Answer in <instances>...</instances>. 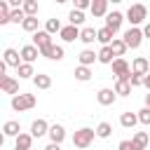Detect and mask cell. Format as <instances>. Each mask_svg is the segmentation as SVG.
<instances>
[{"mask_svg":"<svg viewBox=\"0 0 150 150\" xmlns=\"http://www.w3.org/2000/svg\"><path fill=\"white\" fill-rule=\"evenodd\" d=\"M94 138H96V129L82 127V129H77V131L73 134V145L80 148V150H84V148H89V145L94 143Z\"/></svg>","mask_w":150,"mask_h":150,"instance_id":"1","label":"cell"},{"mask_svg":"<svg viewBox=\"0 0 150 150\" xmlns=\"http://www.w3.org/2000/svg\"><path fill=\"white\" fill-rule=\"evenodd\" d=\"M38 105V98L35 94H14L12 96V110L16 112H23V110H30Z\"/></svg>","mask_w":150,"mask_h":150,"instance_id":"2","label":"cell"},{"mask_svg":"<svg viewBox=\"0 0 150 150\" xmlns=\"http://www.w3.org/2000/svg\"><path fill=\"white\" fill-rule=\"evenodd\" d=\"M127 21L131 23V26H141L145 19H148V7L143 5V2H136V5H131L129 9H127Z\"/></svg>","mask_w":150,"mask_h":150,"instance_id":"3","label":"cell"},{"mask_svg":"<svg viewBox=\"0 0 150 150\" xmlns=\"http://www.w3.org/2000/svg\"><path fill=\"white\" fill-rule=\"evenodd\" d=\"M122 38H124V42H127V47H129V49H138L145 35H143V28L131 26L129 30H124V35H122Z\"/></svg>","mask_w":150,"mask_h":150,"instance_id":"4","label":"cell"},{"mask_svg":"<svg viewBox=\"0 0 150 150\" xmlns=\"http://www.w3.org/2000/svg\"><path fill=\"white\" fill-rule=\"evenodd\" d=\"M110 66H112V75H115L117 80H129V77H131V73H134V70H131V66L127 63V59H124V56H117Z\"/></svg>","mask_w":150,"mask_h":150,"instance_id":"5","label":"cell"},{"mask_svg":"<svg viewBox=\"0 0 150 150\" xmlns=\"http://www.w3.org/2000/svg\"><path fill=\"white\" fill-rule=\"evenodd\" d=\"M124 19H127V16H124L122 12H117V9H115V12H108V14H105V26H108L112 33H117V30L122 28V21H124Z\"/></svg>","mask_w":150,"mask_h":150,"instance_id":"6","label":"cell"},{"mask_svg":"<svg viewBox=\"0 0 150 150\" xmlns=\"http://www.w3.org/2000/svg\"><path fill=\"white\" fill-rule=\"evenodd\" d=\"M33 45L40 47V52L47 49V47H52V45H54V42H52V33H49V30H35V33H33Z\"/></svg>","mask_w":150,"mask_h":150,"instance_id":"7","label":"cell"},{"mask_svg":"<svg viewBox=\"0 0 150 150\" xmlns=\"http://www.w3.org/2000/svg\"><path fill=\"white\" fill-rule=\"evenodd\" d=\"M96 101H98L101 105H112V103L117 101V91L110 89V87H103V89L96 91Z\"/></svg>","mask_w":150,"mask_h":150,"instance_id":"8","label":"cell"},{"mask_svg":"<svg viewBox=\"0 0 150 150\" xmlns=\"http://www.w3.org/2000/svg\"><path fill=\"white\" fill-rule=\"evenodd\" d=\"M80 33H82V30H80V26L68 23V26H63V28H61V33H59V35H61V40H63V42H75V40H80Z\"/></svg>","mask_w":150,"mask_h":150,"instance_id":"9","label":"cell"},{"mask_svg":"<svg viewBox=\"0 0 150 150\" xmlns=\"http://www.w3.org/2000/svg\"><path fill=\"white\" fill-rule=\"evenodd\" d=\"M45 59H52V61H61L63 56H66V49L61 47V45H52V47H47V49H42L40 52Z\"/></svg>","mask_w":150,"mask_h":150,"instance_id":"10","label":"cell"},{"mask_svg":"<svg viewBox=\"0 0 150 150\" xmlns=\"http://www.w3.org/2000/svg\"><path fill=\"white\" fill-rule=\"evenodd\" d=\"M0 89L5 91V94H19V82L14 80V77H9V75H2L0 77Z\"/></svg>","mask_w":150,"mask_h":150,"instance_id":"11","label":"cell"},{"mask_svg":"<svg viewBox=\"0 0 150 150\" xmlns=\"http://www.w3.org/2000/svg\"><path fill=\"white\" fill-rule=\"evenodd\" d=\"M38 56H42V54H40V47H35V45H23V47H21V59H23L26 63H33Z\"/></svg>","mask_w":150,"mask_h":150,"instance_id":"12","label":"cell"},{"mask_svg":"<svg viewBox=\"0 0 150 150\" xmlns=\"http://www.w3.org/2000/svg\"><path fill=\"white\" fill-rule=\"evenodd\" d=\"M5 63L9 66V68H19L21 63H23V59H21V52H16V49H5Z\"/></svg>","mask_w":150,"mask_h":150,"instance_id":"13","label":"cell"},{"mask_svg":"<svg viewBox=\"0 0 150 150\" xmlns=\"http://www.w3.org/2000/svg\"><path fill=\"white\" fill-rule=\"evenodd\" d=\"M49 127H52V124H47V120H35V122L30 124L33 138H42L45 134H49Z\"/></svg>","mask_w":150,"mask_h":150,"instance_id":"14","label":"cell"},{"mask_svg":"<svg viewBox=\"0 0 150 150\" xmlns=\"http://www.w3.org/2000/svg\"><path fill=\"white\" fill-rule=\"evenodd\" d=\"M108 5H110V0H91V7H89V12H91V16H105L108 14Z\"/></svg>","mask_w":150,"mask_h":150,"instance_id":"15","label":"cell"},{"mask_svg":"<svg viewBox=\"0 0 150 150\" xmlns=\"http://www.w3.org/2000/svg\"><path fill=\"white\" fill-rule=\"evenodd\" d=\"M30 145H33V134H19L16 138H14V150H30Z\"/></svg>","mask_w":150,"mask_h":150,"instance_id":"16","label":"cell"},{"mask_svg":"<svg viewBox=\"0 0 150 150\" xmlns=\"http://www.w3.org/2000/svg\"><path fill=\"white\" fill-rule=\"evenodd\" d=\"M115 59H117V56H115V52H112V47H110V45H103V47L98 49V63L110 66Z\"/></svg>","mask_w":150,"mask_h":150,"instance_id":"17","label":"cell"},{"mask_svg":"<svg viewBox=\"0 0 150 150\" xmlns=\"http://www.w3.org/2000/svg\"><path fill=\"white\" fill-rule=\"evenodd\" d=\"M120 124H122L124 129H134V127L138 124V112H131V110L122 112V115H120Z\"/></svg>","mask_w":150,"mask_h":150,"instance_id":"18","label":"cell"},{"mask_svg":"<svg viewBox=\"0 0 150 150\" xmlns=\"http://www.w3.org/2000/svg\"><path fill=\"white\" fill-rule=\"evenodd\" d=\"M2 134H5L7 138H16V136L21 134V124H19L16 120H9V122L2 124Z\"/></svg>","mask_w":150,"mask_h":150,"instance_id":"19","label":"cell"},{"mask_svg":"<svg viewBox=\"0 0 150 150\" xmlns=\"http://www.w3.org/2000/svg\"><path fill=\"white\" fill-rule=\"evenodd\" d=\"M131 70H134V73H138V75H145V73L150 70V61H148L145 56H136V59H134V63H131Z\"/></svg>","mask_w":150,"mask_h":150,"instance_id":"20","label":"cell"},{"mask_svg":"<svg viewBox=\"0 0 150 150\" xmlns=\"http://www.w3.org/2000/svg\"><path fill=\"white\" fill-rule=\"evenodd\" d=\"M47 136H49V141H54V143H63V138H66V129H63V124H52Z\"/></svg>","mask_w":150,"mask_h":150,"instance_id":"21","label":"cell"},{"mask_svg":"<svg viewBox=\"0 0 150 150\" xmlns=\"http://www.w3.org/2000/svg\"><path fill=\"white\" fill-rule=\"evenodd\" d=\"M131 143H134L136 150H145L148 143H150V134H145V131H136L134 138H131Z\"/></svg>","mask_w":150,"mask_h":150,"instance_id":"22","label":"cell"},{"mask_svg":"<svg viewBox=\"0 0 150 150\" xmlns=\"http://www.w3.org/2000/svg\"><path fill=\"white\" fill-rule=\"evenodd\" d=\"M33 84H35L38 89H49V87H52V75H47V73H35Z\"/></svg>","mask_w":150,"mask_h":150,"instance_id":"23","label":"cell"},{"mask_svg":"<svg viewBox=\"0 0 150 150\" xmlns=\"http://www.w3.org/2000/svg\"><path fill=\"white\" fill-rule=\"evenodd\" d=\"M77 61H80V66H91L94 61H98V54H94L91 49H82L80 56H77Z\"/></svg>","mask_w":150,"mask_h":150,"instance_id":"24","label":"cell"},{"mask_svg":"<svg viewBox=\"0 0 150 150\" xmlns=\"http://www.w3.org/2000/svg\"><path fill=\"white\" fill-rule=\"evenodd\" d=\"M112 89H115V91H117V96H129V94H131V89H134V87H131V82H129V80H117V82H115V87H112Z\"/></svg>","mask_w":150,"mask_h":150,"instance_id":"25","label":"cell"},{"mask_svg":"<svg viewBox=\"0 0 150 150\" xmlns=\"http://www.w3.org/2000/svg\"><path fill=\"white\" fill-rule=\"evenodd\" d=\"M68 21H70L73 26H82V23L87 21V19H84V9H75V7H73L70 14H68Z\"/></svg>","mask_w":150,"mask_h":150,"instance_id":"26","label":"cell"},{"mask_svg":"<svg viewBox=\"0 0 150 150\" xmlns=\"http://www.w3.org/2000/svg\"><path fill=\"white\" fill-rule=\"evenodd\" d=\"M80 40L84 42V45H91L94 40H98V30H94V28H82V33H80Z\"/></svg>","mask_w":150,"mask_h":150,"instance_id":"27","label":"cell"},{"mask_svg":"<svg viewBox=\"0 0 150 150\" xmlns=\"http://www.w3.org/2000/svg\"><path fill=\"white\" fill-rule=\"evenodd\" d=\"M115 40V33L108 28V26H103V28H98V40L96 42H101V45H110Z\"/></svg>","mask_w":150,"mask_h":150,"instance_id":"28","label":"cell"},{"mask_svg":"<svg viewBox=\"0 0 150 150\" xmlns=\"http://www.w3.org/2000/svg\"><path fill=\"white\" fill-rule=\"evenodd\" d=\"M16 73H19V77L21 80H30V77H35V70H33V63H21L19 68H16Z\"/></svg>","mask_w":150,"mask_h":150,"instance_id":"29","label":"cell"},{"mask_svg":"<svg viewBox=\"0 0 150 150\" xmlns=\"http://www.w3.org/2000/svg\"><path fill=\"white\" fill-rule=\"evenodd\" d=\"M75 80L77 82H89L91 80V68L89 66H77L75 68Z\"/></svg>","mask_w":150,"mask_h":150,"instance_id":"30","label":"cell"},{"mask_svg":"<svg viewBox=\"0 0 150 150\" xmlns=\"http://www.w3.org/2000/svg\"><path fill=\"white\" fill-rule=\"evenodd\" d=\"M9 7H12V5H9L7 0H2V2H0V23H2V26L12 23V21H9V14H12V9H9Z\"/></svg>","mask_w":150,"mask_h":150,"instance_id":"31","label":"cell"},{"mask_svg":"<svg viewBox=\"0 0 150 150\" xmlns=\"http://www.w3.org/2000/svg\"><path fill=\"white\" fill-rule=\"evenodd\" d=\"M110 47H112L115 56H124V52L129 49V47H127V42H124V38H115V40L110 42Z\"/></svg>","mask_w":150,"mask_h":150,"instance_id":"32","label":"cell"},{"mask_svg":"<svg viewBox=\"0 0 150 150\" xmlns=\"http://www.w3.org/2000/svg\"><path fill=\"white\" fill-rule=\"evenodd\" d=\"M110 134H112V124L110 122H101L96 127V138H110Z\"/></svg>","mask_w":150,"mask_h":150,"instance_id":"33","label":"cell"},{"mask_svg":"<svg viewBox=\"0 0 150 150\" xmlns=\"http://www.w3.org/2000/svg\"><path fill=\"white\" fill-rule=\"evenodd\" d=\"M21 7H23V12H26V16H38V12H40L38 0H26Z\"/></svg>","mask_w":150,"mask_h":150,"instance_id":"34","label":"cell"},{"mask_svg":"<svg viewBox=\"0 0 150 150\" xmlns=\"http://www.w3.org/2000/svg\"><path fill=\"white\" fill-rule=\"evenodd\" d=\"M21 28H23L26 33H35V30H40V28H38V16H26L23 23H21Z\"/></svg>","mask_w":150,"mask_h":150,"instance_id":"35","label":"cell"},{"mask_svg":"<svg viewBox=\"0 0 150 150\" xmlns=\"http://www.w3.org/2000/svg\"><path fill=\"white\" fill-rule=\"evenodd\" d=\"M61 28H63V26H61V21H59L56 16L47 19V23H45V30H49L52 35H54V33H61Z\"/></svg>","mask_w":150,"mask_h":150,"instance_id":"36","label":"cell"},{"mask_svg":"<svg viewBox=\"0 0 150 150\" xmlns=\"http://www.w3.org/2000/svg\"><path fill=\"white\" fill-rule=\"evenodd\" d=\"M23 19H26L23 7H14V9H12V14H9V21H12V23H23Z\"/></svg>","mask_w":150,"mask_h":150,"instance_id":"37","label":"cell"},{"mask_svg":"<svg viewBox=\"0 0 150 150\" xmlns=\"http://www.w3.org/2000/svg\"><path fill=\"white\" fill-rule=\"evenodd\" d=\"M138 122H141V124H150V108H148V105L138 110Z\"/></svg>","mask_w":150,"mask_h":150,"instance_id":"38","label":"cell"},{"mask_svg":"<svg viewBox=\"0 0 150 150\" xmlns=\"http://www.w3.org/2000/svg\"><path fill=\"white\" fill-rule=\"evenodd\" d=\"M129 82H131V87H141V84H143V75H138V73H131Z\"/></svg>","mask_w":150,"mask_h":150,"instance_id":"39","label":"cell"},{"mask_svg":"<svg viewBox=\"0 0 150 150\" xmlns=\"http://www.w3.org/2000/svg\"><path fill=\"white\" fill-rule=\"evenodd\" d=\"M75 2V9H89L91 7V0H73Z\"/></svg>","mask_w":150,"mask_h":150,"instance_id":"40","label":"cell"},{"mask_svg":"<svg viewBox=\"0 0 150 150\" xmlns=\"http://www.w3.org/2000/svg\"><path fill=\"white\" fill-rule=\"evenodd\" d=\"M117 150H136V148H134V143H131V141H120Z\"/></svg>","mask_w":150,"mask_h":150,"instance_id":"41","label":"cell"},{"mask_svg":"<svg viewBox=\"0 0 150 150\" xmlns=\"http://www.w3.org/2000/svg\"><path fill=\"white\" fill-rule=\"evenodd\" d=\"M143 87H145V89L150 91V70H148V73L143 75Z\"/></svg>","mask_w":150,"mask_h":150,"instance_id":"42","label":"cell"},{"mask_svg":"<svg viewBox=\"0 0 150 150\" xmlns=\"http://www.w3.org/2000/svg\"><path fill=\"white\" fill-rule=\"evenodd\" d=\"M45 150H61V143H54V141H52V143H49Z\"/></svg>","mask_w":150,"mask_h":150,"instance_id":"43","label":"cell"},{"mask_svg":"<svg viewBox=\"0 0 150 150\" xmlns=\"http://www.w3.org/2000/svg\"><path fill=\"white\" fill-rule=\"evenodd\" d=\"M143 35H145V38H148V40H150V21H148V23H145V26H143Z\"/></svg>","mask_w":150,"mask_h":150,"instance_id":"44","label":"cell"},{"mask_svg":"<svg viewBox=\"0 0 150 150\" xmlns=\"http://www.w3.org/2000/svg\"><path fill=\"white\" fill-rule=\"evenodd\" d=\"M7 2H9V5H12V7H21V5H23V2H26V0H7Z\"/></svg>","mask_w":150,"mask_h":150,"instance_id":"45","label":"cell"},{"mask_svg":"<svg viewBox=\"0 0 150 150\" xmlns=\"http://www.w3.org/2000/svg\"><path fill=\"white\" fill-rule=\"evenodd\" d=\"M145 105H148V108H150V91H148V94H145Z\"/></svg>","mask_w":150,"mask_h":150,"instance_id":"46","label":"cell"},{"mask_svg":"<svg viewBox=\"0 0 150 150\" xmlns=\"http://www.w3.org/2000/svg\"><path fill=\"white\" fill-rule=\"evenodd\" d=\"M110 2H112V5H117V2H122V0H110Z\"/></svg>","mask_w":150,"mask_h":150,"instance_id":"47","label":"cell"},{"mask_svg":"<svg viewBox=\"0 0 150 150\" xmlns=\"http://www.w3.org/2000/svg\"><path fill=\"white\" fill-rule=\"evenodd\" d=\"M56 2H59V5H63V2H68V0H56Z\"/></svg>","mask_w":150,"mask_h":150,"instance_id":"48","label":"cell"}]
</instances>
